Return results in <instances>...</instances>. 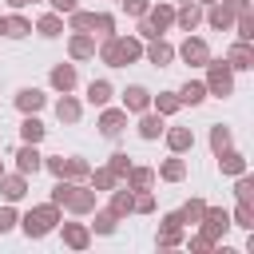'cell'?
<instances>
[{
  "label": "cell",
  "mask_w": 254,
  "mask_h": 254,
  "mask_svg": "<svg viewBox=\"0 0 254 254\" xmlns=\"http://www.w3.org/2000/svg\"><path fill=\"white\" fill-rule=\"evenodd\" d=\"M151 60H155V64H167V60H171V48H167V44H155V48H151Z\"/></svg>",
  "instance_id": "19"
},
{
  "label": "cell",
  "mask_w": 254,
  "mask_h": 254,
  "mask_svg": "<svg viewBox=\"0 0 254 254\" xmlns=\"http://www.w3.org/2000/svg\"><path fill=\"white\" fill-rule=\"evenodd\" d=\"M159 107H163V111H175V107H179V99H171V95H163V99H159Z\"/></svg>",
  "instance_id": "30"
},
{
  "label": "cell",
  "mask_w": 254,
  "mask_h": 254,
  "mask_svg": "<svg viewBox=\"0 0 254 254\" xmlns=\"http://www.w3.org/2000/svg\"><path fill=\"white\" fill-rule=\"evenodd\" d=\"M179 99H183V103H198V99H202V83H187Z\"/></svg>",
  "instance_id": "11"
},
{
  "label": "cell",
  "mask_w": 254,
  "mask_h": 254,
  "mask_svg": "<svg viewBox=\"0 0 254 254\" xmlns=\"http://www.w3.org/2000/svg\"><path fill=\"white\" fill-rule=\"evenodd\" d=\"M56 111H60V119H75V115H79V107H75L71 99H60V107H56Z\"/></svg>",
  "instance_id": "16"
},
{
  "label": "cell",
  "mask_w": 254,
  "mask_h": 254,
  "mask_svg": "<svg viewBox=\"0 0 254 254\" xmlns=\"http://www.w3.org/2000/svg\"><path fill=\"white\" fill-rule=\"evenodd\" d=\"M16 103H20V111H36V107L44 103V95H40L36 87H24V91L16 95Z\"/></svg>",
  "instance_id": "5"
},
{
  "label": "cell",
  "mask_w": 254,
  "mask_h": 254,
  "mask_svg": "<svg viewBox=\"0 0 254 254\" xmlns=\"http://www.w3.org/2000/svg\"><path fill=\"white\" fill-rule=\"evenodd\" d=\"M135 56H139V44H131V40L107 48V60H111V64H123V60H135Z\"/></svg>",
  "instance_id": "2"
},
{
  "label": "cell",
  "mask_w": 254,
  "mask_h": 254,
  "mask_svg": "<svg viewBox=\"0 0 254 254\" xmlns=\"http://www.w3.org/2000/svg\"><path fill=\"white\" fill-rule=\"evenodd\" d=\"M8 4H16V8H20V4H24V0H8Z\"/></svg>",
  "instance_id": "33"
},
{
  "label": "cell",
  "mask_w": 254,
  "mask_h": 254,
  "mask_svg": "<svg viewBox=\"0 0 254 254\" xmlns=\"http://www.w3.org/2000/svg\"><path fill=\"white\" fill-rule=\"evenodd\" d=\"M12 222H16V214H12V210H0V230H8Z\"/></svg>",
  "instance_id": "29"
},
{
  "label": "cell",
  "mask_w": 254,
  "mask_h": 254,
  "mask_svg": "<svg viewBox=\"0 0 254 254\" xmlns=\"http://www.w3.org/2000/svg\"><path fill=\"white\" fill-rule=\"evenodd\" d=\"M4 32H8V36H24L28 24H24V20H4Z\"/></svg>",
  "instance_id": "17"
},
{
  "label": "cell",
  "mask_w": 254,
  "mask_h": 254,
  "mask_svg": "<svg viewBox=\"0 0 254 254\" xmlns=\"http://www.w3.org/2000/svg\"><path fill=\"white\" fill-rule=\"evenodd\" d=\"M127 107H131V111H143V107H147V91H143V87H131V91H127Z\"/></svg>",
  "instance_id": "10"
},
{
  "label": "cell",
  "mask_w": 254,
  "mask_h": 254,
  "mask_svg": "<svg viewBox=\"0 0 254 254\" xmlns=\"http://www.w3.org/2000/svg\"><path fill=\"white\" fill-rule=\"evenodd\" d=\"M4 194L8 198H20L24 194V179H4Z\"/></svg>",
  "instance_id": "13"
},
{
  "label": "cell",
  "mask_w": 254,
  "mask_h": 254,
  "mask_svg": "<svg viewBox=\"0 0 254 254\" xmlns=\"http://www.w3.org/2000/svg\"><path fill=\"white\" fill-rule=\"evenodd\" d=\"M222 167H226V171H242V159H238V155H226Z\"/></svg>",
  "instance_id": "26"
},
{
  "label": "cell",
  "mask_w": 254,
  "mask_h": 254,
  "mask_svg": "<svg viewBox=\"0 0 254 254\" xmlns=\"http://www.w3.org/2000/svg\"><path fill=\"white\" fill-rule=\"evenodd\" d=\"M95 226H99V230H103V234H107V230H111V226H115V222H111V214H99V218H95Z\"/></svg>",
  "instance_id": "28"
},
{
  "label": "cell",
  "mask_w": 254,
  "mask_h": 254,
  "mask_svg": "<svg viewBox=\"0 0 254 254\" xmlns=\"http://www.w3.org/2000/svg\"><path fill=\"white\" fill-rule=\"evenodd\" d=\"M171 147H175V151L190 147V131H175V135H171Z\"/></svg>",
  "instance_id": "21"
},
{
  "label": "cell",
  "mask_w": 254,
  "mask_h": 254,
  "mask_svg": "<svg viewBox=\"0 0 254 254\" xmlns=\"http://www.w3.org/2000/svg\"><path fill=\"white\" fill-rule=\"evenodd\" d=\"M40 135H44V127H40L36 119H24V139H28V143H36Z\"/></svg>",
  "instance_id": "12"
},
{
  "label": "cell",
  "mask_w": 254,
  "mask_h": 254,
  "mask_svg": "<svg viewBox=\"0 0 254 254\" xmlns=\"http://www.w3.org/2000/svg\"><path fill=\"white\" fill-rule=\"evenodd\" d=\"M99 127H103V135H119V131H123V115H119V111H107Z\"/></svg>",
  "instance_id": "7"
},
{
  "label": "cell",
  "mask_w": 254,
  "mask_h": 254,
  "mask_svg": "<svg viewBox=\"0 0 254 254\" xmlns=\"http://www.w3.org/2000/svg\"><path fill=\"white\" fill-rule=\"evenodd\" d=\"M71 52H75V56H87V52H91V44H87V40H83V36H79V40H75V44H71Z\"/></svg>",
  "instance_id": "25"
},
{
  "label": "cell",
  "mask_w": 254,
  "mask_h": 254,
  "mask_svg": "<svg viewBox=\"0 0 254 254\" xmlns=\"http://www.w3.org/2000/svg\"><path fill=\"white\" fill-rule=\"evenodd\" d=\"M151 183V171H135V187H147Z\"/></svg>",
  "instance_id": "31"
},
{
  "label": "cell",
  "mask_w": 254,
  "mask_h": 254,
  "mask_svg": "<svg viewBox=\"0 0 254 254\" xmlns=\"http://www.w3.org/2000/svg\"><path fill=\"white\" fill-rule=\"evenodd\" d=\"M210 87H214L218 95H226V91H230V71H226L222 64H214V71H210Z\"/></svg>",
  "instance_id": "4"
},
{
  "label": "cell",
  "mask_w": 254,
  "mask_h": 254,
  "mask_svg": "<svg viewBox=\"0 0 254 254\" xmlns=\"http://www.w3.org/2000/svg\"><path fill=\"white\" fill-rule=\"evenodd\" d=\"M163 175H167V179H179V175H183V163H167Z\"/></svg>",
  "instance_id": "27"
},
{
  "label": "cell",
  "mask_w": 254,
  "mask_h": 254,
  "mask_svg": "<svg viewBox=\"0 0 254 254\" xmlns=\"http://www.w3.org/2000/svg\"><path fill=\"white\" fill-rule=\"evenodd\" d=\"M139 131H143L147 139H155V135L163 131V123H159V119H143V127H139Z\"/></svg>",
  "instance_id": "20"
},
{
  "label": "cell",
  "mask_w": 254,
  "mask_h": 254,
  "mask_svg": "<svg viewBox=\"0 0 254 254\" xmlns=\"http://www.w3.org/2000/svg\"><path fill=\"white\" fill-rule=\"evenodd\" d=\"M210 143H214V151H218V155H222V147H226V143H230V135H226V131H222V127H214V135H210Z\"/></svg>",
  "instance_id": "22"
},
{
  "label": "cell",
  "mask_w": 254,
  "mask_h": 254,
  "mask_svg": "<svg viewBox=\"0 0 254 254\" xmlns=\"http://www.w3.org/2000/svg\"><path fill=\"white\" fill-rule=\"evenodd\" d=\"M67 242H71V246H83V242H87V234H83L79 226H67Z\"/></svg>",
  "instance_id": "23"
},
{
  "label": "cell",
  "mask_w": 254,
  "mask_h": 254,
  "mask_svg": "<svg viewBox=\"0 0 254 254\" xmlns=\"http://www.w3.org/2000/svg\"><path fill=\"white\" fill-rule=\"evenodd\" d=\"M40 32H44V36H60V20H56V16L40 20Z\"/></svg>",
  "instance_id": "18"
},
{
  "label": "cell",
  "mask_w": 254,
  "mask_h": 254,
  "mask_svg": "<svg viewBox=\"0 0 254 254\" xmlns=\"http://www.w3.org/2000/svg\"><path fill=\"white\" fill-rule=\"evenodd\" d=\"M230 60H234V67H250V52H246L242 44H238V48L230 52Z\"/></svg>",
  "instance_id": "15"
},
{
  "label": "cell",
  "mask_w": 254,
  "mask_h": 254,
  "mask_svg": "<svg viewBox=\"0 0 254 254\" xmlns=\"http://www.w3.org/2000/svg\"><path fill=\"white\" fill-rule=\"evenodd\" d=\"M179 24H183V28L190 32V28L198 24V12H194V8H183V12H179Z\"/></svg>",
  "instance_id": "14"
},
{
  "label": "cell",
  "mask_w": 254,
  "mask_h": 254,
  "mask_svg": "<svg viewBox=\"0 0 254 254\" xmlns=\"http://www.w3.org/2000/svg\"><path fill=\"white\" fill-rule=\"evenodd\" d=\"M52 4H56V8H64V12H71V8H75V0H52Z\"/></svg>",
  "instance_id": "32"
},
{
  "label": "cell",
  "mask_w": 254,
  "mask_h": 254,
  "mask_svg": "<svg viewBox=\"0 0 254 254\" xmlns=\"http://www.w3.org/2000/svg\"><path fill=\"white\" fill-rule=\"evenodd\" d=\"M52 222H56V206H40V210H32V214L24 218V230H28L32 238H40V234L52 230Z\"/></svg>",
  "instance_id": "1"
},
{
  "label": "cell",
  "mask_w": 254,
  "mask_h": 254,
  "mask_svg": "<svg viewBox=\"0 0 254 254\" xmlns=\"http://www.w3.org/2000/svg\"><path fill=\"white\" fill-rule=\"evenodd\" d=\"M0 32H4V20H0Z\"/></svg>",
  "instance_id": "34"
},
{
  "label": "cell",
  "mask_w": 254,
  "mask_h": 254,
  "mask_svg": "<svg viewBox=\"0 0 254 254\" xmlns=\"http://www.w3.org/2000/svg\"><path fill=\"white\" fill-rule=\"evenodd\" d=\"M87 99H91V103H107V99H111V87L99 79V83H91V87H87Z\"/></svg>",
  "instance_id": "9"
},
{
  "label": "cell",
  "mask_w": 254,
  "mask_h": 254,
  "mask_svg": "<svg viewBox=\"0 0 254 254\" xmlns=\"http://www.w3.org/2000/svg\"><path fill=\"white\" fill-rule=\"evenodd\" d=\"M52 83H56L60 91H67V87L75 83V71H71V67H56V71H52Z\"/></svg>",
  "instance_id": "6"
},
{
  "label": "cell",
  "mask_w": 254,
  "mask_h": 254,
  "mask_svg": "<svg viewBox=\"0 0 254 254\" xmlns=\"http://www.w3.org/2000/svg\"><path fill=\"white\" fill-rule=\"evenodd\" d=\"M16 159H20V171H24V175H28V171H40V155H36L32 147H24Z\"/></svg>",
  "instance_id": "8"
},
{
  "label": "cell",
  "mask_w": 254,
  "mask_h": 254,
  "mask_svg": "<svg viewBox=\"0 0 254 254\" xmlns=\"http://www.w3.org/2000/svg\"><path fill=\"white\" fill-rule=\"evenodd\" d=\"M226 20H230V12H226V8H214V12H210V24H214V28H222Z\"/></svg>",
  "instance_id": "24"
},
{
  "label": "cell",
  "mask_w": 254,
  "mask_h": 254,
  "mask_svg": "<svg viewBox=\"0 0 254 254\" xmlns=\"http://www.w3.org/2000/svg\"><path fill=\"white\" fill-rule=\"evenodd\" d=\"M183 60H187V64H202V60H206L202 40H187V44H183Z\"/></svg>",
  "instance_id": "3"
}]
</instances>
